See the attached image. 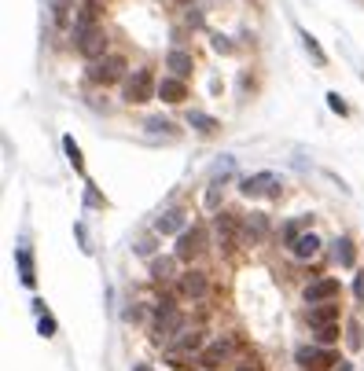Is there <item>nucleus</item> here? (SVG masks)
<instances>
[{
  "instance_id": "1a4fd4ad",
  "label": "nucleus",
  "mask_w": 364,
  "mask_h": 371,
  "mask_svg": "<svg viewBox=\"0 0 364 371\" xmlns=\"http://www.w3.org/2000/svg\"><path fill=\"white\" fill-rule=\"evenodd\" d=\"M177 294L180 298H202V294H206V272H199V269L180 272L177 276Z\"/></svg>"
},
{
  "instance_id": "39448f33",
  "label": "nucleus",
  "mask_w": 364,
  "mask_h": 371,
  "mask_svg": "<svg viewBox=\"0 0 364 371\" xmlns=\"http://www.w3.org/2000/svg\"><path fill=\"white\" fill-rule=\"evenodd\" d=\"M213 239H217V247L232 250L235 243H243V221L235 214H217L213 217Z\"/></svg>"
},
{
  "instance_id": "4468645a",
  "label": "nucleus",
  "mask_w": 364,
  "mask_h": 371,
  "mask_svg": "<svg viewBox=\"0 0 364 371\" xmlns=\"http://www.w3.org/2000/svg\"><path fill=\"white\" fill-rule=\"evenodd\" d=\"M166 67L173 70V78H191V70H195V59H191V52H184V48H173L166 56Z\"/></svg>"
},
{
  "instance_id": "9b49d317",
  "label": "nucleus",
  "mask_w": 364,
  "mask_h": 371,
  "mask_svg": "<svg viewBox=\"0 0 364 371\" xmlns=\"http://www.w3.org/2000/svg\"><path fill=\"white\" fill-rule=\"evenodd\" d=\"M306 320L309 327H331V324H339V302H320V305H309V313H306Z\"/></svg>"
},
{
  "instance_id": "ddd939ff",
  "label": "nucleus",
  "mask_w": 364,
  "mask_h": 371,
  "mask_svg": "<svg viewBox=\"0 0 364 371\" xmlns=\"http://www.w3.org/2000/svg\"><path fill=\"white\" fill-rule=\"evenodd\" d=\"M158 100H162V103H184L188 100L184 78H162V81H158Z\"/></svg>"
},
{
  "instance_id": "cd10ccee",
  "label": "nucleus",
  "mask_w": 364,
  "mask_h": 371,
  "mask_svg": "<svg viewBox=\"0 0 364 371\" xmlns=\"http://www.w3.org/2000/svg\"><path fill=\"white\" fill-rule=\"evenodd\" d=\"M147 129H151V133H173V122H166V118H147Z\"/></svg>"
},
{
  "instance_id": "4c0bfd02",
  "label": "nucleus",
  "mask_w": 364,
  "mask_h": 371,
  "mask_svg": "<svg viewBox=\"0 0 364 371\" xmlns=\"http://www.w3.org/2000/svg\"><path fill=\"white\" fill-rule=\"evenodd\" d=\"M177 4H191V0H177Z\"/></svg>"
},
{
  "instance_id": "f03ea898",
  "label": "nucleus",
  "mask_w": 364,
  "mask_h": 371,
  "mask_svg": "<svg viewBox=\"0 0 364 371\" xmlns=\"http://www.w3.org/2000/svg\"><path fill=\"white\" fill-rule=\"evenodd\" d=\"M122 96H125V103H147L151 96H158V85L151 78V70H133L122 85Z\"/></svg>"
},
{
  "instance_id": "a211bd4d",
  "label": "nucleus",
  "mask_w": 364,
  "mask_h": 371,
  "mask_svg": "<svg viewBox=\"0 0 364 371\" xmlns=\"http://www.w3.org/2000/svg\"><path fill=\"white\" fill-rule=\"evenodd\" d=\"M331 258H335V265H342V269H353V261H357L353 239H350V236H339V239H335V250H331Z\"/></svg>"
},
{
  "instance_id": "2f4dec72",
  "label": "nucleus",
  "mask_w": 364,
  "mask_h": 371,
  "mask_svg": "<svg viewBox=\"0 0 364 371\" xmlns=\"http://www.w3.org/2000/svg\"><path fill=\"white\" fill-rule=\"evenodd\" d=\"M217 195H221V180H213L210 192H206V206H217Z\"/></svg>"
},
{
  "instance_id": "72a5a7b5",
  "label": "nucleus",
  "mask_w": 364,
  "mask_h": 371,
  "mask_svg": "<svg viewBox=\"0 0 364 371\" xmlns=\"http://www.w3.org/2000/svg\"><path fill=\"white\" fill-rule=\"evenodd\" d=\"M85 203H89V206H103V199L96 195V188H92V184H89V195H85Z\"/></svg>"
},
{
  "instance_id": "bb28decb",
  "label": "nucleus",
  "mask_w": 364,
  "mask_h": 371,
  "mask_svg": "<svg viewBox=\"0 0 364 371\" xmlns=\"http://www.w3.org/2000/svg\"><path fill=\"white\" fill-rule=\"evenodd\" d=\"M306 228H309V217H302V221H295V225H287V228H283V239H287V243H295V239L302 236Z\"/></svg>"
},
{
  "instance_id": "c85d7f7f",
  "label": "nucleus",
  "mask_w": 364,
  "mask_h": 371,
  "mask_svg": "<svg viewBox=\"0 0 364 371\" xmlns=\"http://www.w3.org/2000/svg\"><path fill=\"white\" fill-rule=\"evenodd\" d=\"M328 107L335 111V114H350V107L342 103V96H339V92H328Z\"/></svg>"
},
{
  "instance_id": "dca6fc26",
  "label": "nucleus",
  "mask_w": 364,
  "mask_h": 371,
  "mask_svg": "<svg viewBox=\"0 0 364 371\" xmlns=\"http://www.w3.org/2000/svg\"><path fill=\"white\" fill-rule=\"evenodd\" d=\"M166 349H169V353H188L191 357L195 349H202V331H188V327H184V331H180Z\"/></svg>"
},
{
  "instance_id": "393cba45",
  "label": "nucleus",
  "mask_w": 364,
  "mask_h": 371,
  "mask_svg": "<svg viewBox=\"0 0 364 371\" xmlns=\"http://www.w3.org/2000/svg\"><path fill=\"white\" fill-rule=\"evenodd\" d=\"M96 19H100V0H85L78 12V23H96Z\"/></svg>"
},
{
  "instance_id": "6e6552de",
  "label": "nucleus",
  "mask_w": 364,
  "mask_h": 371,
  "mask_svg": "<svg viewBox=\"0 0 364 371\" xmlns=\"http://www.w3.org/2000/svg\"><path fill=\"white\" fill-rule=\"evenodd\" d=\"M239 192L247 195V199H258V195L280 199V177H276V173H254V177H247L239 184Z\"/></svg>"
},
{
  "instance_id": "c9c22d12",
  "label": "nucleus",
  "mask_w": 364,
  "mask_h": 371,
  "mask_svg": "<svg viewBox=\"0 0 364 371\" xmlns=\"http://www.w3.org/2000/svg\"><path fill=\"white\" fill-rule=\"evenodd\" d=\"M155 247H151V239H140V243H136V254H151Z\"/></svg>"
},
{
  "instance_id": "5701e85b",
  "label": "nucleus",
  "mask_w": 364,
  "mask_h": 371,
  "mask_svg": "<svg viewBox=\"0 0 364 371\" xmlns=\"http://www.w3.org/2000/svg\"><path fill=\"white\" fill-rule=\"evenodd\" d=\"M302 45H306V52H309V56H313V63H317V67H328V56H324V48L317 45V37H313V34H306V30H302Z\"/></svg>"
},
{
  "instance_id": "f704fd0d",
  "label": "nucleus",
  "mask_w": 364,
  "mask_h": 371,
  "mask_svg": "<svg viewBox=\"0 0 364 371\" xmlns=\"http://www.w3.org/2000/svg\"><path fill=\"white\" fill-rule=\"evenodd\" d=\"M353 291H357V302L364 305V272L357 276V283H353Z\"/></svg>"
},
{
  "instance_id": "7ed1b4c3",
  "label": "nucleus",
  "mask_w": 364,
  "mask_h": 371,
  "mask_svg": "<svg viewBox=\"0 0 364 371\" xmlns=\"http://www.w3.org/2000/svg\"><path fill=\"white\" fill-rule=\"evenodd\" d=\"M89 78H92L96 85L125 81V78H129V74H125V59H122V56H103V59L89 63Z\"/></svg>"
},
{
  "instance_id": "6ab92c4d",
  "label": "nucleus",
  "mask_w": 364,
  "mask_h": 371,
  "mask_svg": "<svg viewBox=\"0 0 364 371\" xmlns=\"http://www.w3.org/2000/svg\"><path fill=\"white\" fill-rule=\"evenodd\" d=\"M155 232H158V236H173V232H184V214H180V210H166V214L155 221Z\"/></svg>"
},
{
  "instance_id": "a878e982",
  "label": "nucleus",
  "mask_w": 364,
  "mask_h": 371,
  "mask_svg": "<svg viewBox=\"0 0 364 371\" xmlns=\"http://www.w3.org/2000/svg\"><path fill=\"white\" fill-rule=\"evenodd\" d=\"M317 342H320V346H335V342H339V324L317 327Z\"/></svg>"
},
{
  "instance_id": "c756f323",
  "label": "nucleus",
  "mask_w": 364,
  "mask_h": 371,
  "mask_svg": "<svg viewBox=\"0 0 364 371\" xmlns=\"http://www.w3.org/2000/svg\"><path fill=\"white\" fill-rule=\"evenodd\" d=\"M213 52H221V56H232V41L221 37V34H213Z\"/></svg>"
},
{
  "instance_id": "4be33fe9",
  "label": "nucleus",
  "mask_w": 364,
  "mask_h": 371,
  "mask_svg": "<svg viewBox=\"0 0 364 371\" xmlns=\"http://www.w3.org/2000/svg\"><path fill=\"white\" fill-rule=\"evenodd\" d=\"M15 261H19V272H23V283H26V287H34L37 272H34V258H30V250H15Z\"/></svg>"
},
{
  "instance_id": "423d86ee",
  "label": "nucleus",
  "mask_w": 364,
  "mask_h": 371,
  "mask_svg": "<svg viewBox=\"0 0 364 371\" xmlns=\"http://www.w3.org/2000/svg\"><path fill=\"white\" fill-rule=\"evenodd\" d=\"M295 360H298V368H306V371H324L331 364H339V357L331 353L328 346H298Z\"/></svg>"
},
{
  "instance_id": "473e14b6",
  "label": "nucleus",
  "mask_w": 364,
  "mask_h": 371,
  "mask_svg": "<svg viewBox=\"0 0 364 371\" xmlns=\"http://www.w3.org/2000/svg\"><path fill=\"white\" fill-rule=\"evenodd\" d=\"M350 349H361V327L357 324L350 327Z\"/></svg>"
},
{
  "instance_id": "9d476101",
  "label": "nucleus",
  "mask_w": 364,
  "mask_h": 371,
  "mask_svg": "<svg viewBox=\"0 0 364 371\" xmlns=\"http://www.w3.org/2000/svg\"><path fill=\"white\" fill-rule=\"evenodd\" d=\"M339 298V280L335 276H324V280H313L306 287V302L309 305H320V302H335Z\"/></svg>"
},
{
  "instance_id": "2eb2a0df",
  "label": "nucleus",
  "mask_w": 364,
  "mask_h": 371,
  "mask_svg": "<svg viewBox=\"0 0 364 371\" xmlns=\"http://www.w3.org/2000/svg\"><path fill=\"white\" fill-rule=\"evenodd\" d=\"M265 236H269V217L265 214H250L243 221V243H261Z\"/></svg>"
},
{
  "instance_id": "f8f14e48",
  "label": "nucleus",
  "mask_w": 364,
  "mask_h": 371,
  "mask_svg": "<svg viewBox=\"0 0 364 371\" xmlns=\"http://www.w3.org/2000/svg\"><path fill=\"white\" fill-rule=\"evenodd\" d=\"M232 349H235V338H217L213 346H206V349H202V364H206V368H217V364H224V360L232 357Z\"/></svg>"
},
{
  "instance_id": "412c9836",
  "label": "nucleus",
  "mask_w": 364,
  "mask_h": 371,
  "mask_svg": "<svg viewBox=\"0 0 364 371\" xmlns=\"http://www.w3.org/2000/svg\"><path fill=\"white\" fill-rule=\"evenodd\" d=\"M188 125H191V129H199L202 136H210V133L221 129L217 118H210V114H202V111H188Z\"/></svg>"
},
{
  "instance_id": "0eeeda50",
  "label": "nucleus",
  "mask_w": 364,
  "mask_h": 371,
  "mask_svg": "<svg viewBox=\"0 0 364 371\" xmlns=\"http://www.w3.org/2000/svg\"><path fill=\"white\" fill-rule=\"evenodd\" d=\"M184 331V316H180L177 309H155V327H151V335L158 338V342H173V338Z\"/></svg>"
},
{
  "instance_id": "20e7f679",
  "label": "nucleus",
  "mask_w": 364,
  "mask_h": 371,
  "mask_svg": "<svg viewBox=\"0 0 364 371\" xmlns=\"http://www.w3.org/2000/svg\"><path fill=\"white\" fill-rule=\"evenodd\" d=\"M202 250H206V228H199V225H195V228H184V232L177 236V250H173V258H177V261H195Z\"/></svg>"
},
{
  "instance_id": "f3484780",
  "label": "nucleus",
  "mask_w": 364,
  "mask_h": 371,
  "mask_svg": "<svg viewBox=\"0 0 364 371\" xmlns=\"http://www.w3.org/2000/svg\"><path fill=\"white\" fill-rule=\"evenodd\" d=\"M291 254L298 261H309V258H317L320 254V239L313 236V232H302V236H298L295 243H291Z\"/></svg>"
},
{
  "instance_id": "f257e3e1",
  "label": "nucleus",
  "mask_w": 364,
  "mask_h": 371,
  "mask_svg": "<svg viewBox=\"0 0 364 371\" xmlns=\"http://www.w3.org/2000/svg\"><path fill=\"white\" fill-rule=\"evenodd\" d=\"M74 48L81 52L85 59H103L107 52V34L100 23H74Z\"/></svg>"
},
{
  "instance_id": "b1692460",
  "label": "nucleus",
  "mask_w": 364,
  "mask_h": 371,
  "mask_svg": "<svg viewBox=\"0 0 364 371\" xmlns=\"http://www.w3.org/2000/svg\"><path fill=\"white\" fill-rule=\"evenodd\" d=\"M63 151H67L70 166H74V169H78V173H81V169H85V162H81V147L74 144V136H63Z\"/></svg>"
},
{
  "instance_id": "e433bc0d",
  "label": "nucleus",
  "mask_w": 364,
  "mask_h": 371,
  "mask_svg": "<svg viewBox=\"0 0 364 371\" xmlns=\"http://www.w3.org/2000/svg\"><path fill=\"white\" fill-rule=\"evenodd\" d=\"M133 371H151V368H147V364H136V368H133Z\"/></svg>"
},
{
  "instance_id": "7c9ffc66",
  "label": "nucleus",
  "mask_w": 364,
  "mask_h": 371,
  "mask_svg": "<svg viewBox=\"0 0 364 371\" xmlns=\"http://www.w3.org/2000/svg\"><path fill=\"white\" fill-rule=\"evenodd\" d=\"M41 335H45V338H52V335H56V320H52V316H41Z\"/></svg>"
},
{
  "instance_id": "aec40b11",
  "label": "nucleus",
  "mask_w": 364,
  "mask_h": 371,
  "mask_svg": "<svg viewBox=\"0 0 364 371\" xmlns=\"http://www.w3.org/2000/svg\"><path fill=\"white\" fill-rule=\"evenodd\" d=\"M177 258H155L151 261V280L155 283H169V280H177Z\"/></svg>"
}]
</instances>
